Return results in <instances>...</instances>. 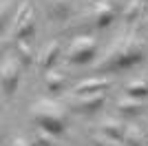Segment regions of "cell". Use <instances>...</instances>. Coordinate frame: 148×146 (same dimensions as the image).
I'll return each instance as SVG.
<instances>
[{
  "instance_id": "6da1fadb",
  "label": "cell",
  "mask_w": 148,
  "mask_h": 146,
  "mask_svg": "<svg viewBox=\"0 0 148 146\" xmlns=\"http://www.w3.org/2000/svg\"><path fill=\"white\" fill-rule=\"evenodd\" d=\"M144 58V42L139 40L137 33H126L113 42L106 51V55L99 62V69L104 71H117V69H126L130 64H135Z\"/></svg>"
},
{
  "instance_id": "7a4b0ae2",
  "label": "cell",
  "mask_w": 148,
  "mask_h": 146,
  "mask_svg": "<svg viewBox=\"0 0 148 146\" xmlns=\"http://www.w3.org/2000/svg\"><path fill=\"white\" fill-rule=\"evenodd\" d=\"M31 115L36 120L38 126L47 128L51 133H62L66 128V117H64V109L53 100H38L31 109Z\"/></svg>"
},
{
  "instance_id": "3957f363",
  "label": "cell",
  "mask_w": 148,
  "mask_h": 146,
  "mask_svg": "<svg viewBox=\"0 0 148 146\" xmlns=\"http://www.w3.org/2000/svg\"><path fill=\"white\" fill-rule=\"evenodd\" d=\"M97 51V42L95 38L91 36H77L69 47V60L73 64H84V62H91L93 55Z\"/></svg>"
},
{
  "instance_id": "277c9868",
  "label": "cell",
  "mask_w": 148,
  "mask_h": 146,
  "mask_svg": "<svg viewBox=\"0 0 148 146\" xmlns=\"http://www.w3.org/2000/svg\"><path fill=\"white\" fill-rule=\"evenodd\" d=\"M0 78H2V91H5V95H11V93L16 91V86H18V80H20L18 64L7 58V60L2 62V75H0Z\"/></svg>"
},
{
  "instance_id": "5b68a950",
  "label": "cell",
  "mask_w": 148,
  "mask_h": 146,
  "mask_svg": "<svg viewBox=\"0 0 148 146\" xmlns=\"http://www.w3.org/2000/svg\"><path fill=\"white\" fill-rule=\"evenodd\" d=\"M113 18H115V9L111 7V2H106V0H97V2H95V11H93L95 27L104 29V27H108V24L113 22Z\"/></svg>"
},
{
  "instance_id": "8992f818",
  "label": "cell",
  "mask_w": 148,
  "mask_h": 146,
  "mask_svg": "<svg viewBox=\"0 0 148 146\" xmlns=\"http://www.w3.org/2000/svg\"><path fill=\"white\" fill-rule=\"evenodd\" d=\"M106 102V93L104 91H95V93H86V95H80L77 100V109L84 111V113H95L97 109H102V104Z\"/></svg>"
},
{
  "instance_id": "52a82bcc",
  "label": "cell",
  "mask_w": 148,
  "mask_h": 146,
  "mask_svg": "<svg viewBox=\"0 0 148 146\" xmlns=\"http://www.w3.org/2000/svg\"><path fill=\"white\" fill-rule=\"evenodd\" d=\"M111 86V80L108 78H91V80H84L75 86V93L77 95H86V93H95V91H106Z\"/></svg>"
},
{
  "instance_id": "ba28073f",
  "label": "cell",
  "mask_w": 148,
  "mask_h": 146,
  "mask_svg": "<svg viewBox=\"0 0 148 146\" xmlns=\"http://www.w3.org/2000/svg\"><path fill=\"white\" fill-rule=\"evenodd\" d=\"M33 29H36V18H33V9L29 7V11L25 13V18L16 24V38H18V40H27V38H31Z\"/></svg>"
},
{
  "instance_id": "9c48e42d",
  "label": "cell",
  "mask_w": 148,
  "mask_h": 146,
  "mask_svg": "<svg viewBox=\"0 0 148 146\" xmlns=\"http://www.w3.org/2000/svg\"><path fill=\"white\" fill-rule=\"evenodd\" d=\"M58 55H60V42L53 40V42H49L42 49V53H40V58H38V64H40L42 69H49L51 64L58 60Z\"/></svg>"
},
{
  "instance_id": "30bf717a",
  "label": "cell",
  "mask_w": 148,
  "mask_h": 146,
  "mask_svg": "<svg viewBox=\"0 0 148 146\" xmlns=\"http://www.w3.org/2000/svg\"><path fill=\"white\" fill-rule=\"evenodd\" d=\"M102 133L119 142V140H124L126 126H124V124H122L119 120H113V117H108V120H104V122H102Z\"/></svg>"
},
{
  "instance_id": "8fae6325",
  "label": "cell",
  "mask_w": 148,
  "mask_h": 146,
  "mask_svg": "<svg viewBox=\"0 0 148 146\" xmlns=\"http://www.w3.org/2000/svg\"><path fill=\"white\" fill-rule=\"evenodd\" d=\"M47 5H49V13L51 18H66L69 13H71V0H47Z\"/></svg>"
},
{
  "instance_id": "7c38bea8",
  "label": "cell",
  "mask_w": 148,
  "mask_h": 146,
  "mask_svg": "<svg viewBox=\"0 0 148 146\" xmlns=\"http://www.w3.org/2000/svg\"><path fill=\"white\" fill-rule=\"evenodd\" d=\"M117 109L122 111V113H126V115H135V113H139V111L144 109L142 100H137V97H124V100H119L117 102Z\"/></svg>"
},
{
  "instance_id": "4fadbf2b",
  "label": "cell",
  "mask_w": 148,
  "mask_h": 146,
  "mask_svg": "<svg viewBox=\"0 0 148 146\" xmlns=\"http://www.w3.org/2000/svg\"><path fill=\"white\" fill-rule=\"evenodd\" d=\"M44 84H47V89H49L51 93H60L62 86H64V75L58 73V71H49L44 75Z\"/></svg>"
},
{
  "instance_id": "5bb4252c",
  "label": "cell",
  "mask_w": 148,
  "mask_h": 146,
  "mask_svg": "<svg viewBox=\"0 0 148 146\" xmlns=\"http://www.w3.org/2000/svg\"><path fill=\"white\" fill-rule=\"evenodd\" d=\"M126 93L130 97H137V100H142L144 95H148V82L146 80H133L126 84Z\"/></svg>"
},
{
  "instance_id": "9a60e30c",
  "label": "cell",
  "mask_w": 148,
  "mask_h": 146,
  "mask_svg": "<svg viewBox=\"0 0 148 146\" xmlns=\"http://www.w3.org/2000/svg\"><path fill=\"white\" fill-rule=\"evenodd\" d=\"M124 142L128 146H144L146 144V140H144L142 131L137 126H126V133H124Z\"/></svg>"
},
{
  "instance_id": "2e32d148",
  "label": "cell",
  "mask_w": 148,
  "mask_h": 146,
  "mask_svg": "<svg viewBox=\"0 0 148 146\" xmlns=\"http://www.w3.org/2000/svg\"><path fill=\"white\" fill-rule=\"evenodd\" d=\"M139 16H142V0H128V5L124 9V20L133 22V20H137Z\"/></svg>"
},
{
  "instance_id": "e0dca14e",
  "label": "cell",
  "mask_w": 148,
  "mask_h": 146,
  "mask_svg": "<svg viewBox=\"0 0 148 146\" xmlns=\"http://www.w3.org/2000/svg\"><path fill=\"white\" fill-rule=\"evenodd\" d=\"M53 135H56V133H51V131H47V128L38 126V128H36V133H33V137H36L38 146H56Z\"/></svg>"
},
{
  "instance_id": "ac0fdd59",
  "label": "cell",
  "mask_w": 148,
  "mask_h": 146,
  "mask_svg": "<svg viewBox=\"0 0 148 146\" xmlns=\"http://www.w3.org/2000/svg\"><path fill=\"white\" fill-rule=\"evenodd\" d=\"M18 53H20V62H22V64H31L33 51H31V47L27 44V40H18Z\"/></svg>"
},
{
  "instance_id": "d6986e66",
  "label": "cell",
  "mask_w": 148,
  "mask_h": 146,
  "mask_svg": "<svg viewBox=\"0 0 148 146\" xmlns=\"http://www.w3.org/2000/svg\"><path fill=\"white\" fill-rule=\"evenodd\" d=\"M93 146H119V142L104 133H99V135H93Z\"/></svg>"
},
{
  "instance_id": "ffe728a7",
  "label": "cell",
  "mask_w": 148,
  "mask_h": 146,
  "mask_svg": "<svg viewBox=\"0 0 148 146\" xmlns=\"http://www.w3.org/2000/svg\"><path fill=\"white\" fill-rule=\"evenodd\" d=\"M11 7L13 2L11 0H2V9H0V24H2V29H7V22H9V13H11Z\"/></svg>"
},
{
  "instance_id": "44dd1931",
  "label": "cell",
  "mask_w": 148,
  "mask_h": 146,
  "mask_svg": "<svg viewBox=\"0 0 148 146\" xmlns=\"http://www.w3.org/2000/svg\"><path fill=\"white\" fill-rule=\"evenodd\" d=\"M13 146H29V142H25L22 137H18V140H13Z\"/></svg>"
},
{
  "instance_id": "7402d4cb",
  "label": "cell",
  "mask_w": 148,
  "mask_h": 146,
  "mask_svg": "<svg viewBox=\"0 0 148 146\" xmlns=\"http://www.w3.org/2000/svg\"><path fill=\"white\" fill-rule=\"evenodd\" d=\"M146 146H148V131H146Z\"/></svg>"
},
{
  "instance_id": "603a6c76",
  "label": "cell",
  "mask_w": 148,
  "mask_h": 146,
  "mask_svg": "<svg viewBox=\"0 0 148 146\" xmlns=\"http://www.w3.org/2000/svg\"><path fill=\"white\" fill-rule=\"evenodd\" d=\"M146 82H148V80H146Z\"/></svg>"
}]
</instances>
